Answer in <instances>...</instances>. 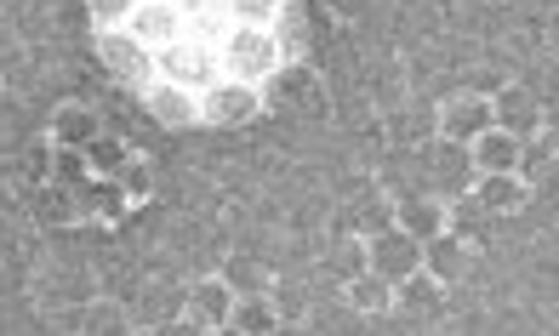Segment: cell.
<instances>
[{"mask_svg": "<svg viewBox=\"0 0 559 336\" xmlns=\"http://www.w3.org/2000/svg\"><path fill=\"white\" fill-rule=\"evenodd\" d=\"M155 69H160V81H171V86H189V92H206L217 74H223V58H217V40H206V35H177V40H166L160 51H155Z\"/></svg>", "mask_w": 559, "mask_h": 336, "instance_id": "obj_1", "label": "cell"}, {"mask_svg": "<svg viewBox=\"0 0 559 336\" xmlns=\"http://www.w3.org/2000/svg\"><path fill=\"white\" fill-rule=\"evenodd\" d=\"M263 92L258 81H235V74H217V81L200 92V125H217V132H240V125L263 120Z\"/></svg>", "mask_w": 559, "mask_h": 336, "instance_id": "obj_2", "label": "cell"}, {"mask_svg": "<svg viewBox=\"0 0 559 336\" xmlns=\"http://www.w3.org/2000/svg\"><path fill=\"white\" fill-rule=\"evenodd\" d=\"M217 58H223V74H235V81H263L280 63V40L274 29H258V23H228L217 35Z\"/></svg>", "mask_w": 559, "mask_h": 336, "instance_id": "obj_3", "label": "cell"}, {"mask_svg": "<svg viewBox=\"0 0 559 336\" xmlns=\"http://www.w3.org/2000/svg\"><path fill=\"white\" fill-rule=\"evenodd\" d=\"M97 63H104L120 86H138V92H148L160 81L155 46H143L132 29H97Z\"/></svg>", "mask_w": 559, "mask_h": 336, "instance_id": "obj_4", "label": "cell"}, {"mask_svg": "<svg viewBox=\"0 0 559 336\" xmlns=\"http://www.w3.org/2000/svg\"><path fill=\"white\" fill-rule=\"evenodd\" d=\"M491 97V125H502L508 137H537L543 125H548V109H543V97L531 92L525 81H502Z\"/></svg>", "mask_w": 559, "mask_h": 336, "instance_id": "obj_5", "label": "cell"}, {"mask_svg": "<svg viewBox=\"0 0 559 336\" xmlns=\"http://www.w3.org/2000/svg\"><path fill=\"white\" fill-rule=\"evenodd\" d=\"M258 92H263V109H309L320 92V74L309 58H280L258 81Z\"/></svg>", "mask_w": 559, "mask_h": 336, "instance_id": "obj_6", "label": "cell"}, {"mask_svg": "<svg viewBox=\"0 0 559 336\" xmlns=\"http://www.w3.org/2000/svg\"><path fill=\"white\" fill-rule=\"evenodd\" d=\"M491 125V97L486 92H451L440 109H435V137H445V143H474L479 132Z\"/></svg>", "mask_w": 559, "mask_h": 336, "instance_id": "obj_7", "label": "cell"}, {"mask_svg": "<svg viewBox=\"0 0 559 336\" xmlns=\"http://www.w3.org/2000/svg\"><path fill=\"white\" fill-rule=\"evenodd\" d=\"M366 268L383 274L389 286H394V279H405V274L423 268V240H412V235H405V228L394 223V228H383V235L366 240Z\"/></svg>", "mask_w": 559, "mask_h": 336, "instance_id": "obj_8", "label": "cell"}, {"mask_svg": "<svg viewBox=\"0 0 559 336\" xmlns=\"http://www.w3.org/2000/svg\"><path fill=\"white\" fill-rule=\"evenodd\" d=\"M228 302H235L228 279L223 274H200L194 286L183 291V325L189 331H228Z\"/></svg>", "mask_w": 559, "mask_h": 336, "instance_id": "obj_9", "label": "cell"}, {"mask_svg": "<svg viewBox=\"0 0 559 336\" xmlns=\"http://www.w3.org/2000/svg\"><path fill=\"white\" fill-rule=\"evenodd\" d=\"M74 205H81V223H97V228H120L132 217V200L115 177H81L74 183Z\"/></svg>", "mask_w": 559, "mask_h": 336, "instance_id": "obj_10", "label": "cell"}, {"mask_svg": "<svg viewBox=\"0 0 559 336\" xmlns=\"http://www.w3.org/2000/svg\"><path fill=\"white\" fill-rule=\"evenodd\" d=\"M423 274H435L440 286H463V279L474 274V245L468 240H456L451 228H440L435 240H423Z\"/></svg>", "mask_w": 559, "mask_h": 336, "instance_id": "obj_11", "label": "cell"}, {"mask_svg": "<svg viewBox=\"0 0 559 336\" xmlns=\"http://www.w3.org/2000/svg\"><path fill=\"white\" fill-rule=\"evenodd\" d=\"M468 194L486 205L491 217H514V212H525V205H531V194H537V189H531L520 171H479L474 183H468Z\"/></svg>", "mask_w": 559, "mask_h": 336, "instance_id": "obj_12", "label": "cell"}, {"mask_svg": "<svg viewBox=\"0 0 559 336\" xmlns=\"http://www.w3.org/2000/svg\"><path fill=\"white\" fill-rule=\"evenodd\" d=\"M143 109L155 115L166 132H189V125H200V92L171 86V81H155V86L143 92Z\"/></svg>", "mask_w": 559, "mask_h": 336, "instance_id": "obj_13", "label": "cell"}, {"mask_svg": "<svg viewBox=\"0 0 559 336\" xmlns=\"http://www.w3.org/2000/svg\"><path fill=\"white\" fill-rule=\"evenodd\" d=\"M440 302H445V286L435 274H405V279H394V314H405V320H417V325H435L440 320Z\"/></svg>", "mask_w": 559, "mask_h": 336, "instance_id": "obj_14", "label": "cell"}, {"mask_svg": "<svg viewBox=\"0 0 559 336\" xmlns=\"http://www.w3.org/2000/svg\"><path fill=\"white\" fill-rule=\"evenodd\" d=\"M126 29H132L143 46H166V40H177L183 35V7L177 0H138V12L126 17Z\"/></svg>", "mask_w": 559, "mask_h": 336, "instance_id": "obj_15", "label": "cell"}, {"mask_svg": "<svg viewBox=\"0 0 559 336\" xmlns=\"http://www.w3.org/2000/svg\"><path fill=\"white\" fill-rule=\"evenodd\" d=\"M97 132H104V115L92 103H58L52 120H46V143H58V148H86Z\"/></svg>", "mask_w": 559, "mask_h": 336, "instance_id": "obj_16", "label": "cell"}, {"mask_svg": "<svg viewBox=\"0 0 559 336\" xmlns=\"http://www.w3.org/2000/svg\"><path fill=\"white\" fill-rule=\"evenodd\" d=\"M280 325H286V314H280L274 291H246L228 302V331L235 336H274Z\"/></svg>", "mask_w": 559, "mask_h": 336, "instance_id": "obj_17", "label": "cell"}, {"mask_svg": "<svg viewBox=\"0 0 559 336\" xmlns=\"http://www.w3.org/2000/svg\"><path fill=\"white\" fill-rule=\"evenodd\" d=\"M428 183H440L445 200H451V194H468V183H474L468 148H463V143H445V137L428 143Z\"/></svg>", "mask_w": 559, "mask_h": 336, "instance_id": "obj_18", "label": "cell"}, {"mask_svg": "<svg viewBox=\"0 0 559 336\" xmlns=\"http://www.w3.org/2000/svg\"><path fill=\"white\" fill-rule=\"evenodd\" d=\"M343 302H348L360 320H389V314H394V286H389L383 274L360 268L354 279H343Z\"/></svg>", "mask_w": 559, "mask_h": 336, "instance_id": "obj_19", "label": "cell"}, {"mask_svg": "<svg viewBox=\"0 0 559 336\" xmlns=\"http://www.w3.org/2000/svg\"><path fill=\"white\" fill-rule=\"evenodd\" d=\"M394 223L405 228L412 240H435L445 228V194H394Z\"/></svg>", "mask_w": 559, "mask_h": 336, "instance_id": "obj_20", "label": "cell"}, {"mask_svg": "<svg viewBox=\"0 0 559 336\" xmlns=\"http://www.w3.org/2000/svg\"><path fill=\"white\" fill-rule=\"evenodd\" d=\"M63 331H92V336H109V331H138V320L126 314V308L115 297H92L81 308H69V314L58 320Z\"/></svg>", "mask_w": 559, "mask_h": 336, "instance_id": "obj_21", "label": "cell"}, {"mask_svg": "<svg viewBox=\"0 0 559 336\" xmlns=\"http://www.w3.org/2000/svg\"><path fill=\"white\" fill-rule=\"evenodd\" d=\"M520 143H525V137H508L502 125H486V132L468 143L474 177H479V171H520Z\"/></svg>", "mask_w": 559, "mask_h": 336, "instance_id": "obj_22", "label": "cell"}, {"mask_svg": "<svg viewBox=\"0 0 559 336\" xmlns=\"http://www.w3.org/2000/svg\"><path fill=\"white\" fill-rule=\"evenodd\" d=\"M383 228H394V194L354 200L348 212H343V228H337V235H360V240H371V235H383Z\"/></svg>", "mask_w": 559, "mask_h": 336, "instance_id": "obj_23", "label": "cell"}, {"mask_svg": "<svg viewBox=\"0 0 559 336\" xmlns=\"http://www.w3.org/2000/svg\"><path fill=\"white\" fill-rule=\"evenodd\" d=\"M497 217L486 212V205H479L474 194H451L445 200V228H451V235L456 240H468V245H479V240H486V228H491Z\"/></svg>", "mask_w": 559, "mask_h": 336, "instance_id": "obj_24", "label": "cell"}, {"mask_svg": "<svg viewBox=\"0 0 559 336\" xmlns=\"http://www.w3.org/2000/svg\"><path fill=\"white\" fill-rule=\"evenodd\" d=\"M35 217H40V223H52V228H69V223H81V205H74V183H40Z\"/></svg>", "mask_w": 559, "mask_h": 336, "instance_id": "obj_25", "label": "cell"}, {"mask_svg": "<svg viewBox=\"0 0 559 336\" xmlns=\"http://www.w3.org/2000/svg\"><path fill=\"white\" fill-rule=\"evenodd\" d=\"M223 279H228V291H235V297H246V291H274V274L258 263V256H228Z\"/></svg>", "mask_w": 559, "mask_h": 336, "instance_id": "obj_26", "label": "cell"}, {"mask_svg": "<svg viewBox=\"0 0 559 336\" xmlns=\"http://www.w3.org/2000/svg\"><path fill=\"white\" fill-rule=\"evenodd\" d=\"M115 183L126 189V200H132V205H143L148 194H155V166H148L143 154H126L120 171H115Z\"/></svg>", "mask_w": 559, "mask_h": 336, "instance_id": "obj_27", "label": "cell"}, {"mask_svg": "<svg viewBox=\"0 0 559 336\" xmlns=\"http://www.w3.org/2000/svg\"><path fill=\"white\" fill-rule=\"evenodd\" d=\"M325 268L337 274V286H343V279H354V274L366 268V240L360 235H337L332 251H325Z\"/></svg>", "mask_w": 559, "mask_h": 336, "instance_id": "obj_28", "label": "cell"}, {"mask_svg": "<svg viewBox=\"0 0 559 336\" xmlns=\"http://www.w3.org/2000/svg\"><path fill=\"white\" fill-rule=\"evenodd\" d=\"M126 154H132V143H126V137H109V132H97V137L86 143V166H92V177H115Z\"/></svg>", "mask_w": 559, "mask_h": 336, "instance_id": "obj_29", "label": "cell"}, {"mask_svg": "<svg viewBox=\"0 0 559 336\" xmlns=\"http://www.w3.org/2000/svg\"><path fill=\"white\" fill-rule=\"evenodd\" d=\"M286 0H223V17L228 23H258V29H274V17Z\"/></svg>", "mask_w": 559, "mask_h": 336, "instance_id": "obj_30", "label": "cell"}, {"mask_svg": "<svg viewBox=\"0 0 559 336\" xmlns=\"http://www.w3.org/2000/svg\"><path fill=\"white\" fill-rule=\"evenodd\" d=\"M138 12V0H86L92 29H126V17Z\"/></svg>", "mask_w": 559, "mask_h": 336, "instance_id": "obj_31", "label": "cell"}, {"mask_svg": "<svg viewBox=\"0 0 559 336\" xmlns=\"http://www.w3.org/2000/svg\"><path fill=\"white\" fill-rule=\"evenodd\" d=\"M23 171H29V183H52V143H29V154H23Z\"/></svg>", "mask_w": 559, "mask_h": 336, "instance_id": "obj_32", "label": "cell"}]
</instances>
